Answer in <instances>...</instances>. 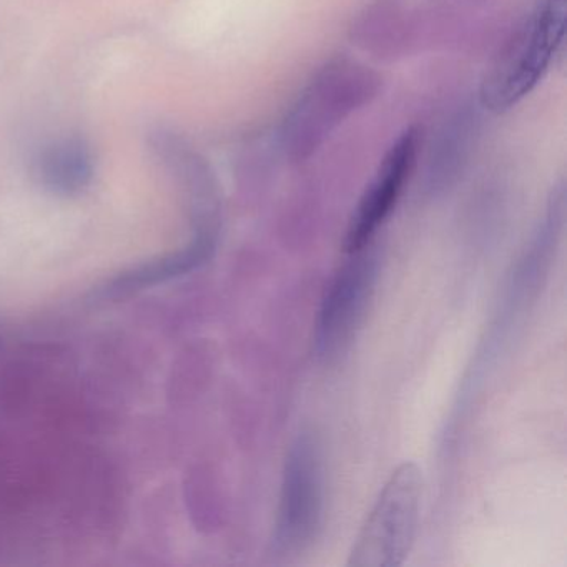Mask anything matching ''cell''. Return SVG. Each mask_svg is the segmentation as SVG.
Wrapping results in <instances>:
<instances>
[{"label": "cell", "instance_id": "3", "mask_svg": "<svg viewBox=\"0 0 567 567\" xmlns=\"http://www.w3.org/2000/svg\"><path fill=\"white\" fill-rule=\"evenodd\" d=\"M423 499L420 467L404 463L391 474L367 523L361 527L348 566L398 567L406 560L416 537Z\"/></svg>", "mask_w": 567, "mask_h": 567}, {"label": "cell", "instance_id": "5", "mask_svg": "<svg viewBox=\"0 0 567 567\" xmlns=\"http://www.w3.org/2000/svg\"><path fill=\"white\" fill-rule=\"evenodd\" d=\"M324 477L320 444L300 434L287 454L274 546L281 556L303 553L323 520Z\"/></svg>", "mask_w": 567, "mask_h": 567}, {"label": "cell", "instance_id": "4", "mask_svg": "<svg viewBox=\"0 0 567 567\" xmlns=\"http://www.w3.org/2000/svg\"><path fill=\"white\" fill-rule=\"evenodd\" d=\"M350 255L324 295L315 327V354L324 363L340 360L350 350L380 275L381 255L373 241Z\"/></svg>", "mask_w": 567, "mask_h": 567}, {"label": "cell", "instance_id": "6", "mask_svg": "<svg viewBox=\"0 0 567 567\" xmlns=\"http://www.w3.org/2000/svg\"><path fill=\"white\" fill-rule=\"evenodd\" d=\"M417 154L420 132L413 127L406 128L388 148L377 174L361 195L357 210L351 215L344 237L347 254L360 250L373 241L378 228L390 217L394 205L400 200L404 185L416 167Z\"/></svg>", "mask_w": 567, "mask_h": 567}, {"label": "cell", "instance_id": "2", "mask_svg": "<svg viewBox=\"0 0 567 567\" xmlns=\"http://www.w3.org/2000/svg\"><path fill=\"white\" fill-rule=\"evenodd\" d=\"M566 0H540L484 75L480 105L504 114L543 81L566 34Z\"/></svg>", "mask_w": 567, "mask_h": 567}, {"label": "cell", "instance_id": "8", "mask_svg": "<svg viewBox=\"0 0 567 567\" xmlns=\"http://www.w3.org/2000/svg\"><path fill=\"white\" fill-rule=\"evenodd\" d=\"M39 174L52 190L74 194L91 182L94 162L81 138H62L48 145L39 158Z\"/></svg>", "mask_w": 567, "mask_h": 567}, {"label": "cell", "instance_id": "1", "mask_svg": "<svg viewBox=\"0 0 567 567\" xmlns=\"http://www.w3.org/2000/svg\"><path fill=\"white\" fill-rule=\"evenodd\" d=\"M380 87V75L361 62H327L285 117L281 151L295 164L307 161L348 117L377 99Z\"/></svg>", "mask_w": 567, "mask_h": 567}, {"label": "cell", "instance_id": "7", "mask_svg": "<svg viewBox=\"0 0 567 567\" xmlns=\"http://www.w3.org/2000/svg\"><path fill=\"white\" fill-rule=\"evenodd\" d=\"M480 132V118L473 107L454 112L431 144L426 164L427 190H446L467 164Z\"/></svg>", "mask_w": 567, "mask_h": 567}]
</instances>
